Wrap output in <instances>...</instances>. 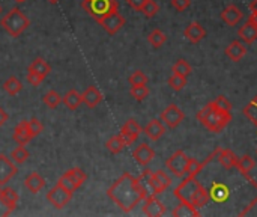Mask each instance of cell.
I'll use <instances>...</instances> for the list:
<instances>
[{
	"label": "cell",
	"mask_w": 257,
	"mask_h": 217,
	"mask_svg": "<svg viewBox=\"0 0 257 217\" xmlns=\"http://www.w3.org/2000/svg\"><path fill=\"white\" fill-rule=\"evenodd\" d=\"M107 195L123 213H131L140 202L148 198L146 192L139 183V178L128 172H125L108 187Z\"/></svg>",
	"instance_id": "6da1fadb"
},
{
	"label": "cell",
	"mask_w": 257,
	"mask_h": 217,
	"mask_svg": "<svg viewBox=\"0 0 257 217\" xmlns=\"http://www.w3.org/2000/svg\"><path fill=\"white\" fill-rule=\"evenodd\" d=\"M197 121L202 122L209 131L212 133H220L223 131L229 122L232 121V113L229 112H223L218 110L212 103L206 104L202 110H199V113L196 115Z\"/></svg>",
	"instance_id": "7a4b0ae2"
},
{
	"label": "cell",
	"mask_w": 257,
	"mask_h": 217,
	"mask_svg": "<svg viewBox=\"0 0 257 217\" xmlns=\"http://www.w3.org/2000/svg\"><path fill=\"white\" fill-rule=\"evenodd\" d=\"M0 26L12 36L17 38L20 36L29 26H30V20L29 17L20 9V8H12L8 14H5V17L0 20Z\"/></svg>",
	"instance_id": "3957f363"
},
{
	"label": "cell",
	"mask_w": 257,
	"mask_h": 217,
	"mask_svg": "<svg viewBox=\"0 0 257 217\" xmlns=\"http://www.w3.org/2000/svg\"><path fill=\"white\" fill-rule=\"evenodd\" d=\"M81 6L98 21L102 17H105L107 14L117 11L119 5L116 0H83Z\"/></svg>",
	"instance_id": "277c9868"
},
{
	"label": "cell",
	"mask_w": 257,
	"mask_h": 217,
	"mask_svg": "<svg viewBox=\"0 0 257 217\" xmlns=\"http://www.w3.org/2000/svg\"><path fill=\"white\" fill-rule=\"evenodd\" d=\"M202 184L196 180V177H187L176 189H175V196L181 201V202H187L193 205L196 192L199 190ZM194 207V205H193Z\"/></svg>",
	"instance_id": "5b68a950"
},
{
	"label": "cell",
	"mask_w": 257,
	"mask_h": 217,
	"mask_svg": "<svg viewBox=\"0 0 257 217\" xmlns=\"http://www.w3.org/2000/svg\"><path fill=\"white\" fill-rule=\"evenodd\" d=\"M188 159L190 157H187V154L182 151V150H179V151H176L175 154H172L169 159H167V162H166V168L175 175V177H178V178H182V177H185L187 175V165H188Z\"/></svg>",
	"instance_id": "8992f818"
},
{
	"label": "cell",
	"mask_w": 257,
	"mask_h": 217,
	"mask_svg": "<svg viewBox=\"0 0 257 217\" xmlns=\"http://www.w3.org/2000/svg\"><path fill=\"white\" fill-rule=\"evenodd\" d=\"M72 195H74L72 192H69V190H66L65 187L56 184V186L47 193V201H48L54 208L62 210V208H65V207L69 204V201L72 199Z\"/></svg>",
	"instance_id": "52a82bcc"
},
{
	"label": "cell",
	"mask_w": 257,
	"mask_h": 217,
	"mask_svg": "<svg viewBox=\"0 0 257 217\" xmlns=\"http://www.w3.org/2000/svg\"><path fill=\"white\" fill-rule=\"evenodd\" d=\"M18 193L11 187H0V216H9L18 204Z\"/></svg>",
	"instance_id": "ba28073f"
},
{
	"label": "cell",
	"mask_w": 257,
	"mask_h": 217,
	"mask_svg": "<svg viewBox=\"0 0 257 217\" xmlns=\"http://www.w3.org/2000/svg\"><path fill=\"white\" fill-rule=\"evenodd\" d=\"M98 23L102 26V29L108 35H114L125 26V17L122 14H119V9H117V11H113V12L107 14L101 20H98Z\"/></svg>",
	"instance_id": "9c48e42d"
},
{
	"label": "cell",
	"mask_w": 257,
	"mask_h": 217,
	"mask_svg": "<svg viewBox=\"0 0 257 217\" xmlns=\"http://www.w3.org/2000/svg\"><path fill=\"white\" fill-rule=\"evenodd\" d=\"M184 118H185L184 112H182L176 104L167 106V107L161 112V115H160V119H161V121L166 124V127H169V128H176V127H179L181 122L184 121Z\"/></svg>",
	"instance_id": "30bf717a"
},
{
	"label": "cell",
	"mask_w": 257,
	"mask_h": 217,
	"mask_svg": "<svg viewBox=\"0 0 257 217\" xmlns=\"http://www.w3.org/2000/svg\"><path fill=\"white\" fill-rule=\"evenodd\" d=\"M142 131H143V128L140 127V124H139L136 119H128V121L122 125L119 134H120V137L123 139L125 145L128 147V145L134 143V142L139 139V136H140Z\"/></svg>",
	"instance_id": "8fae6325"
},
{
	"label": "cell",
	"mask_w": 257,
	"mask_h": 217,
	"mask_svg": "<svg viewBox=\"0 0 257 217\" xmlns=\"http://www.w3.org/2000/svg\"><path fill=\"white\" fill-rule=\"evenodd\" d=\"M17 174L18 168L14 165V162L5 154H0V187L8 184Z\"/></svg>",
	"instance_id": "7c38bea8"
},
{
	"label": "cell",
	"mask_w": 257,
	"mask_h": 217,
	"mask_svg": "<svg viewBox=\"0 0 257 217\" xmlns=\"http://www.w3.org/2000/svg\"><path fill=\"white\" fill-rule=\"evenodd\" d=\"M143 213L149 217H160L166 214V205L157 199L155 195L148 196L143 204Z\"/></svg>",
	"instance_id": "4fadbf2b"
},
{
	"label": "cell",
	"mask_w": 257,
	"mask_h": 217,
	"mask_svg": "<svg viewBox=\"0 0 257 217\" xmlns=\"http://www.w3.org/2000/svg\"><path fill=\"white\" fill-rule=\"evenodd\" d=\"M133 159H134L140 166H148V165L155 159V151H154L148 143H140V145L133 151Z\"/></svg>",
	"instance_id": "5bb4252c"
},
{
	"label": "cell",
	"mask_w": 257,
	"mask_h": 217,
	"mask_svg": "<svg viewBox=\"0 0 257 217\" xmlns=\"http://www.w3.org/2000/svg\"><path fill=\"white\" fill-rule=\"evenodd\" d=\"M151 183H152L154 193H155V195H160V193L166 192V190L170 187L172 178H170L164 171H155V172H152Z\"/></svg>",
	"instance_id": "9a60e30c"
},
{
	"label": "cell",
	"mask_w": 257,
	"mask_h": 217,
	"mask_svg": "<svg viewBox=\"0 0 257 217\" xmlns=\"http://www.w3.org/2000/svg\"><path fill=\"white\" fill-rule=\"evenodd\" d=\"M143 131H145V134L151 140L157 142V140H160L166 134V127H164V124H163L161 119H151L148 122V125L143 128Z\"/></svg>",
	"instance_id": "2e32d148"
},
{
	"label": "cell",
	"mask_w": 257,
	"mask_h": 217,
	"mask_svg": "<svg viewBox=\"0 0 257 217\" xmlns=\"http://www.w3.org/2000/svg\"><path fill=\"white\" fill-rule=\"evenodd\" d=\"M184 36L193 42V44H199L205 36H206V30L203 29V26L197 21H193L187 26V29L184 30Z\"/></svg>",
	"instance_id": "e0dca14e"
},
{
	"label": "cell",
	"mask_w": 257,
	"mask_h": 217,
	"mask_svg": "<svg viewBox=\"0 0 257 217\" xmlns=\"http://www.w3.org/2000/svg\"><path fill=\"white\" fill-rule=\"evenodd\" d=\"M230 198V189L223 183H215L209 190V199L217 204H224Z\"/></svg>",
	"instance_id": "ac0fdd59"
},
{
	"label": "cell",
	"mask_w": 257,
	"mask_h": 217,
	"mask_svg": "<svg viewBox=\"0 0 257 217\" xmlns=\"http://www.w3.org/2000/svg\"><path fill=\"white\" fill-rule=\"evenodd\" d=\"M14 140L18 143V145H27L33 137L29 131V127H27V121H20L15 128H14V134H12Z\"/></svg>",
	"instance_id": "d6986e66"
},
{
	"label": "cell",
	"mask_w": 257,
	"mask_h": 217,
	"mask_svg": "<svg viewBox=\"0 0 257 217\" xmlns=\"http://www.w3.org/2000/svg\"><path fill=\"white\" fill-rule=\"evenodd\" d=\"M244 14L242 11L235 6V5H229L223 12H221V20L227 24V26H236L241 20H242Z\"/></svg>",
	"instance_id": "ffe728a7"
},
{
	"label": "cell",
	"mask_w": 257,
	"mask_h": 217,
	"mask_svg": "<svg viewBox=\"0 0 257 217\" xmlns=\"http://www.w3.org/2000/svg\"><path fill=\"white\" fill-rule=\"evenodd\" d=\"M81 97H83V103H84L87 107H90V109L96 107V106L102 101V94H101V91H99L98 88H95V86H87V88L84 89V92L81 94Z\"/></svg>",
	"instance_id": "44dd1931"
},
{
	"label": "cell",
	"mask_w": 257,
	"mask_h": 217,
	"mask_svg": "<svg viewBox=\"0 0 257 217\" xmlns=\"http://www.w3.org/2000/svg\"><path fill=\"white\" fill-rule=\"evenodd\" d=\"M224 51H226V56H227L230 60L239 62V60L245 56L247 48H245V45H244L241 41H232V42L226 47Z\"/></svg>",
	"instance_id": "7402d4cb"
},
{
	"label": "cell",
	"mask_w": 257,
	"mask_h": 217,
	"mask_svg": "<svg viewBox=\"0 0 257 217\" xmlns=\"http://www.w3.org/2000/svg\"><path fill=\"white\" fill-rule=\"evenodd\" d=\"M238 36H239V39H241L244 44H247V45L253 44L257 39V26L254 23H251V21L248 20V21L239 29Z\"/></svg>",
	"instance_id": "603a6c76"
},
{
	"label": "cell",
	"mask_w": 257,
	"mask_h": 217,
	"mask_svg": "<svg viewBox=\"0 0 257 217\" xmlns=\"http://www.w3.org/2000/svg\"><path fill=\"white\" fill-rule=\"evenodd\" d=\"M27 71L35 73L36 76H39V77L44 80V79L50 74L51 66H50V63H48L45 59H42V57H36V59H33V60L30 62V65H29Z\"/></svg>",
	"instance_id": "cb8c5ba5"
},
{
	"label": "cell",
	"mask_w": 257,
	"mask_h": 217,
	"mask_svg": "<svg viewBox=\"0 0 257 217\" xmlns=\"http://www.w3.org/2000/svg\"><path fill=\"white\" fill-rule=\"evenodd\" d=\"M24 186L30 193H39L44 187H45V180L38 174V172H32L30 175H27V178L24 180Z\"/></svg>",
	"instance_id": "d4e9b609"
},
{
	"label": "cell",
	"mask_w": 257,
	"mask_h": 217,
	"mask_svg": "<svg viewBox=\"0 0 257 217\" xmlns=\"http://www.w3.org/2000/svg\"><path fill=\"white\" fill-rule=\"evenodd\" d=\"M217 159H218L220 165H221L224 169H233V168H236L238 157L235 156V153H233L232 150H223V148H218Z\"/></svg>",
	"instance_id": "484cf974"
},
{
	"label": "cell",
	"mask_w": 257,
	"mask_h": 217,
	"mask_svg": "<svg viewBox=\"0 0 257 217\" xmlns=\"http://www.w3.org/2000/svg\"><path fill=\"white\" fill-rule=\"evenodd\" d=\"M62 103L69 109V110H77L80 107V104L83 103V97L78 91L75 89H69L63 97H62Z\"/></svg>",
	"instance_id": "4316f807"
},
{
	"label": "cell",
	"mask_w": 257,
	"mask_h": 217,
	"mask_svg": "<svg viewBox=\"0 0 257 217\" xmlns=\"http://www.w3.org/2000/svg\"><path fill=\"white\" fill-rule=\"evenodd\" d=\"M63 175L74 184L75 189H80V187L86 183V180H87L86 172H84L83 169H80V168H72V169L66 171Z\"/></svg>",
	"instance_id": "83f0119b"
},
{
	"label": "cell",
	"mask_w": 257,
	"mask_h": 217,
	"mask_svg": "<svg viewBox=\"0 0 257 217\" xmlns=\"http://www.w3.org/2000/svg\"><path fill=\"white\" fill-rule=\"evenodd\" d=\"M172 214L175 217H199L200 213L196 207H193L191 204L187 202H181L178 207H175V210L172 211Z\"/></svg>",
	"instance_id": "f1b7e54d"
},
{
	"label": "cell",
	"mask_w": 257,
	"mask_h": 217,
	"mask_svg": "<svg viewBox=\"0 0 257 217\" xmlns=\"http://www.w3.org/2000/svg\"><path fill=\"white\" fill-rule=\"evenodd\" d=\"M3 89H5V92H6L8 95L15 97V95H18V94L21 92L23 83H21L15 76H11V77L3 83Z\"/></svg>",
	"instance_id": "f546056e"
},
{
	"label": "cell",
	"mask_w": 257,
	"mask_h": 217,
	"mask_svg": "<svg viewBox=\"0 0 257 217\" xmlns=\"http://www.w3.org/2000/svg\"><path fill=\"white\" fill-rule=\"evenodd\" d=\"M148 41H149V44H151L154 48H160V47H163V45L166 44L167 36H166V33L161 32L160 29H154V30L148 35Z\"/></svg>",
	"instance_id": "4dcf8cb0"
},
{
	"label": "cell",
	"mask_w": 257,
	"mask_h": 217,
	"mask_svg": "<svg viewBox=\"0 0 257 217\" xmlns=\"http://www.w3.org/2000/svg\"><path fill=\"white\" fill-rule=\"evenodd\" d=\"M125 147H126V145H125L123 139L120 137V134H116V136L110 137V139L105 142V148H107L111 154H119V153H122V150H123Z\"/></svg>",
	"instance_id": "1f68e13d"
},
{
	"label": "cell",
	"mask_w": 257,
	"mask_h": 217,
	"mask_svg": "<svg viewBox=\"0 0 257 217\" xmlns=\"http://www.w3.org/2000/svg\"><path fill=\"white\" fill-rule=\"evenodd\" d=\"M29 157H30V154H29V151L26 150L24 145H18L15 150H12V153H11V156H9V159H11L15 165H23L24 162H27Z\"/></svg>",
	"instance_id": "d6a6232c"
},
{
	"label": "cell",
	"mask_w": 257,
	"mask_h": 217,
	"mask_svg": "<svg viewBox=\"0 0 257 217\" xmlns=\"http://www.w3.org/2000/svg\"><path fill=\"white\" fill-rule=\"evenodd\" d=\"M254 166H256V162H254L250 156H244V157L238 159V163H236L238 171H239L242 175H245V177L254 169Z\"/></svg>",
	"instance_id": "836d02e7"
},
{
	"label": "cell",
	"mask_w": 257,
	"mask_h": 217,
	"mask_svg": "<svg viewBox=\"0 0 257 217\" xmlns=\"http://www.w3.org/2000/svg\"><path fill=\"white\" fill-rule=\"evenodd\" d=\"M208 202H209V192H208L203 186H200V187H199V190L196 192V196H194L193 205L199 210V208L205 207Z\"/></svg>",
	"instance_id": "e575fe53"
},
{
	"label": "cell",
	"mask_w": 257,
	"mask_h": 217,
	"mask_svg": "<svg viewBox=\"0 0 257 217\" xmlns=\"http://www.w3.org/2000/svg\"><path fill=\"white\" fill-rule=\"evenodd\" d=\"M172 71H173L175 74H179V76L188 77V76L193 73V68H191V65H190L185 59H179V60H176V62H175V65H173Z\"/></svg>",
	"instance_id": "d590c367"
},
{
	"label": "cell",
	"mask_w": 257,
	"mask_h": 217,
	"mask_svg": "<svg viewBox=\"0 0 257 217\" xmlns=\"http://www.w3.org/2000/svg\"><path fill=\"white\" fill-rule=\"evenodd\" d=\"M42 101H44V104H45L47 107H50V109H57L59 104L62 103V97H60L56 91L51 89V91H48V92L44 95Z\"/></svg>",
	"instance_id": "8d00e7d4"
},
{
	"label": "cell",
	"mask_w": 257,
	"mask_h": 217,
	"mask_svg": "<svg viewBox=\"0 0 257 217\" xmlns=\"http://www.w3.org/2000/svg\"><path fill=\"white\" fill-rule=\"evenodd\" d=\"M169 86H170L175 92H179V91H182V89L187 86V77L173 73V74L170 76V79H169Z\"/></svg>",
	"instance_id": "74e56055"
},
{
	"label": "cell",
	"mask_w": 257,
	"mask_h": 217,
	"mask_svg": "<svg viewBox=\"0 0 257 217\" xmlns=\"http://www.w3.org/2000/svg\"><path fill=\"white\" fill-rule=\"evenodd\" d=\"M130 94H131V97H133L134 100H137V101H143V100H146V98H148V95H149V89H148V86H146V85H137V86H131Z\"/></svg>",
	"instance_id": "f35d334b"
},
{
	"label": "cell",
	"mask_w": 257,
	"mask_h": 217,
	"mask_svg": "<svg viewBox=\"0 0 257 217\" xmlns=\"http://www.w3.org/2000/svg\"><path fill=\"white\" fill-rule=\"evenodd\" d=\"M158 11H160V6H158V3H157L155 0H146L145 6L142 8V12L145 14L146 18L155 17V15L158 14Z\"/></svg>",
	"instance_id": "ab89813d"
},
{
	"label": "cell",
	"mask_w": 257,
	"mask_h": 217,
	"mask_svg": "<svg viewBox=\"0 0 257 217\" xmlns=\"http://www.w3.org/2000/svg\"><path fill=\"white\" fill-rule=\"evenodd\" d=\"M128 83L131 85V86H137V85H146L148 83V76L143 73V71H140V69H137V71H134L130 77H128Z\"/></svg>",
	"instance_id": "60d3db41"
},
{
	"label": "cell",
	"mask_w": 257,
	"mask_h": 217,
	"mask_svg": "<svg viewBox=\"0 0 257 217\" xmlns=\"http://www.w3.org/2000/svg\"><path fill=\"white\" fill-rule=\"evenodd\" d=\"M27 127H29V131H30L32 137H35V136L41 134V133H42V130H44V125H42V122H41L38 118H32V119H29V121H27Z\"/></svg>",
	"instance_id": "b9f144b4"
},
{
	"label": "cell",
	"mask_w": 257,
	"mask_h": 217,
	"mask_svg": "<svg viewBox=\"0 0 257 217\" xmlns=\"http://www.w3.org/2000/svg\"><path fill=\"white\" fill-rule=\"evenodd\" d=\"M212 104L218 109V110H223V112H232V104H230V101L226 98V97H223V95H220L218 98H215L214 101H212Z\"/></svg>",
	"instance_id": "7bdbcfd3"
},
{
	"label": "cell",
	"mask_w": 257,
	"mask_h": 217,
	"mask_svg": "<svg viewBox=\"0 0 257 217\" xmlns=\"http://www.w3.org/2000/svg\"><path fill=\"white\" fill-rule=\"evenodd\" d=\"M190 5H191V0H172V6H173L176 11H179V12L188 9Z\"/></svg>",
	"instance_id": "ee69618b"
},
{
	"label": "cell",
	"mask_w": 257,
	"mask_h": 217,
	"mask_svg": "<svg viewBox=\"0 0 257 217\" xmlns=\"http://www.w3.org/2000/svg\"><path fill=\"white\" fill-rule=\"evenodd\" d=\"M57 184H59V186H62V187H65L66 190H69V192H72V193H74V192L77 190V189L74 187V184H72V183H71V181H69V180H68V178H66L65 175H62V177L59 178Z\"/></svg>",
	"instance_id": "f6af8a7d"
},
{
	"label": "cell",
	"mask_w": 257,
	"mask_h": 217,
	"mask_svg": "<svg viewBox=\"0 0 257 217\" xmlns=\"http://www.w3.org/2000/svg\"><path fill=\"white\" fill-rule=\"evenodd\" d=\"M27 82H29L32 86H39V85L42 83V79H41L39 76H36L35 73L27 71Z\"/></svg>",
	"instance_id": "bcb514c9"
},
{
	"label": "cell",
	"mask_w": 257,
	"mask_h": 217,
	"mask_svg": "<svg viewBox=\"0 0 257 217\" xmlns=\"http://www.w3.org/2000/svg\"><path fill=\"white\" fill-rule=\"evenodd\" d=\"M128 6H131L134 11H140L142 12V8L145 6L146 0H126Z\"/></svg>",
	"instance_id": "7dc6e473"
},
{
	"label": "cell",
	"mask_w": 257,
	"mask_h": 217,
	"mask_svg": "<svg viewBox=\"0 0 257 217\" xmlns=\"http://www.w3.org/2000/svg\"><path fill=\"white\" fill-rule=\"evenodd\" d=\"M8 118H9V116H8V113L0 107V127H3V125L8 122Z\"/></svg>",
	"instance_id": "c3c4849f"
},
{
	"label": "cell",
	"mask_w": 257,
	"mask_h": 217,
	"mask_svg": "<svg viewBox=\"0 0 257 217\" xmlns=\"http://www.w3.org/2000/svg\"><path fill=\"white\" fill-rule=\"evenodd\" d=\"M250 9H251V12H257V0H253L250 3Z\"/></svg>",
	"instance_id": "681fc988"
},
{
	"label": "cell",
	"mask_w": 257,
	"mask_h": 217,
	"mask_svg": "<svg viewBox=\"0 0 257 217\" xmlns=\"http://www.w3.org/2000/svg\"><path fill=\"white\" fill-rule=\"evenodd\" d=\"M250 21H251V23H254V24L257 26V12H253V14L250 15Z\"/></svg>",
	"instance_id": "f907efd6"
},
{
	"label": "cell",
	"mask_w": 257,
	"mask_h": 217,
	"mask_svg": "<svg viewBox=\"0 0 257 217\" xmlns=\"http://www.w3.org/2000/svg\"><path fill=\"white\" fill-rule=\"evenodd\" d=\"M47 2H48V3H51V5H56V3H57L59 0H47Z\"/></svg>",
	"instance_id": "816d5d0a"
},
{
	"label": "cell",
	"mask_w": 257,
	"mask_h": 217,
	"mask_svg": "<svg viewBox=\"0 0 257 217\" xmlns=\"http://www.w3.org/2000/svg\"><path fill=\"white\" fill-rule=\"evenodd\" d=\"M253 101L256 103V106H257V95H256V98H253ZM256 127H257V124H256Z\"/></svg>",
	"instance_id": "f5cc1de1"
},
{
	"label": "cell",
	"mask_w": 257,
	"mask_h": 217,
	"mask_svg": "<svg viewBox=\"0 0 257 217\" xmlns=\"http://www.w3.org/2000/svg\"><path fill=\"white\" fill-rule=\"evenodd\" d=\"M15 2H18V3H21V2H26V0H15Z\"/></svg>",
	"instance_id": "db71d44e"
},
{
	"label": "cell",
	"mask_w": 257,
	"mask_h": 217,
	"mask_svg": "<svg viewBox=\"0 0 257 217\" xmlns=\"http://www.w3.org/2000/svg\"><path fill=\"white\" fill-rule=\"evenodd\" d=\"M0 14H2V6H0Z\"/></svg>",
	"instance_id": "11a10c76"
},
{
	"label": "cell",
	"mask_w": 257,
	"mask_h": 217,
	"mask_svg": "<svg viewBox=\"0 0 257 217\" xmlns=\"http://www.w3.org/2000/svg\"><path fill=\"white\" fill-rule=\"evenodd\" d=\"M256 154H257V150H256Z\"/></svg>",
	"instance_id": "9f6ffc18"
}]
</instances>
